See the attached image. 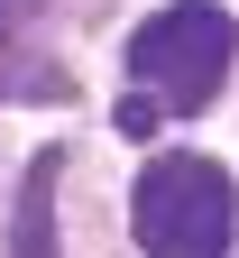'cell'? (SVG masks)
Masks as SVG:
<instances>
[{
    "instance_id": "obj_1",
    "label": "cell",
    "mask_w": 239,
    "mask_h": 258,
    "mask_svg": "<svg viewBox=\"0 0 239 258\" xmlns=\"http://www.w3.org/2000/svg\"><path fill=\"white\" fill-rule=\"evenodd\" d=\"M230 55H239L230 10H212V0H175V10L138 19V37H129V83L175 120V111H202V102L230 83Z\"/></svg>"
},
{
    "instance_id": "obj_2",
    "label": "cell",
    "mask_w": 239,
    "mask_h": 258,
    "mask_svg": "<svg viewBox=\"0 0 239 258\" xmlns=\"http://www.w3.org/2000/svg\"><path fill=\"white\" fill-rule=\"evenodd\" d=\"M129 221H138V249L147 258H221L230 231H239V194L212 157L193 148H166L156 166L129 194Z\"/></svg>"
},
{
    "instance_id": "obj_3",
    "label": "cell",
    "mask_w": 239,
    "mask_h": 258,
    "mask_svg": "<svg viewBox=\"0 0 239 258\" xmlns=\"http://www.w3.org/2000/svg\"><path fill=\"white\" fill-rule=\"evenodd\" d=\"M55 175H64V148H37L28 157V184H19V221H10V258H55Z\"/></svg>"
},
{
    "instance_id": "obj_4",
    "label": "cell",
    "mask_w": 239,
    "mask_h": 258,
    "mask_svg": "<svg viewBox=\"0 0 239 258\" xmlns=\"http://www.w3.org/2000/svg\"><path fill=\"white\" fill-rule=\"evenodd\" d=\"M55 64H19V37H0V92H55Z\"/></svg>"
},
{
    "instance_id": "obj_5",
    "label": "cell",
    "mask_w": 239,
    "mask_h": 258,
    "mask_svg": "<svg viewBox=\"0 0 239 258\" xmlns=\"http://www.w3.org/2000/svg\"><path fill=\"white\" fill-rule=\"evenodd\" d=\"M156 120H166V111L147 102V92H138V83H129V102L111 111V129H120V139H156Z\"/></svg>"
},
{
    "instance_id": "obj_6",
    "label": "cell",
    "mask_w": 239,
    "mask_h": 258,
    "mask_svg": "<svg viewBox=\"0 0 239 258\" xmlns=\"http://www.w3.org/2000/svg\"><path fill=\"white\" fill-rule=\"evenodd\" d=\"M37 10H46V0H0V37H19V28L37 19Z\"/></svg>"
}]
</instances>
